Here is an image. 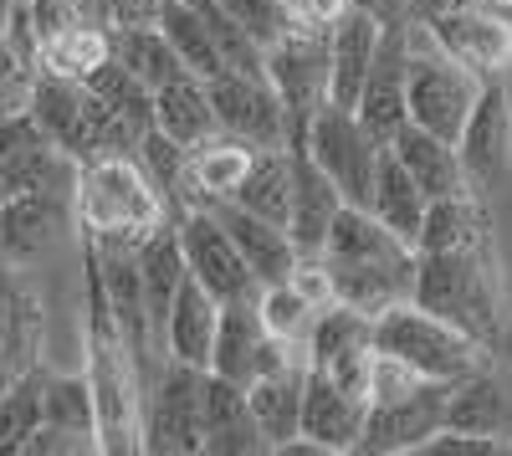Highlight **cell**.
<instances>
[{
    "label": "cell",
    "instance_id": "8",
    "mask_svg": "<svg viewBox=\"0 0 512 456\" xmlns=\"http://www.w3.org/2000/svg\"><path fill=\"white\" fill-rule=\"evenodd\" d=\"M267 82L287 108V144L303 139L308 118L328 103V31L292 21L267 47Z\"/></svg>",
    "mask_w": 512,
    "mask_h": 456
},
{
    "label": "cell",
    "instance_id": "11",
    "mask_svg": "<svg viewBox=\"0 0 512 456\" xmlns=\"http://www.w3.org/2000/svg\"><path fill=\"white\" fill-rule=\"evenodd\" d=\"M175 231H180V246H185L190 277H195L216 303H246V298L262 293V282L251 277L246 257L236 252L231 231L216 221V211H210V205H185V211L175 216Z\"/></svg>",
    "mask_w": 512,
    "mask_h": 456
},
{
    "label": "cell",
    "instance_id": "51",
    "mask_svg": "<svg viewBox=\"0 0 512 456\" xmlns=\"http://www.w3.org/2000/svg\"><path fill=\"white\" fill-rule=\"evenodd\" d=\"M11 16H16V0H0V41H6V26H11Z\"/></svg>",
    "mask_w": 512,
    "mask_h": 456
},
{
    "label": "cell",
    "instance_id": "41",
    "mask_svg": "<svg viewBox=\"0 0 512 456\" xmlns=\"http://www.w3.org/2000/svg\"><path fill=\"white\" fill-rule=\"evenodd\" d=\"M221 6L231 11V21H236L262 52L272 47V41H277L292 21H297L292 6H282V0H221Z\"/></svg>",
    "mask_w": 512,
    "mask_h": 456
},
{
    "label": "cell",
    "instance_id": "10",
    "mask_svg": "<svg viewBox=\"0 0 512 456\" xmlns=\"http://www.w3.org/2000/svg\"><path fill=\"white\" fill-rule=\"evenodd\" d=\"M200 390H205V369L180 364V359H159V369L144 385L139 451L195 456L200 451Z\"/></svg>",
    "mask_w": 512,
    "mask_h": 456
},
{
    "label": "cell",
    "instance_id": "16",
    "mask_svg": "<svg viewBox=\"0 0 512 456\" xmlns=\"http://www.w3.org/2000/svg\"><path fill=\"white\" fill-rule=\"evenodd\" d=\"M436 31V41L461 62L472 67L482 82L487 77H507L512 67V11L497 6V0H477V6L446 11L436 21H425Z\"/></svg>",
    "mask_w": 512,
    "mask_h": 456
},
{
    "label": "cell",
    "instance_id": "19",
    "mask_svg": "<svg viewBox=\"0 0 512 456\" xmlns=\"http://www.w3.org/2000/svg\"><path fill=\"white\" fill-rule=\"evenodd\" d=\"M364 416H369V400L338 390L323 369L308 364V380H303V441L313 451H359Z\"/></svg>",
    "mask_w": 512,
    "mask_h": 456
},
{
    "label": "cell",
    "instance_id": "29",
    "mask_svg": "<svg viewBox=\"0 0 512 456\" xmlns=\"http://www.w3.org/2000/svg\"><path fill=\"white\" fill-rule=\"evenodd\" d=\"M139 277H144L149 328H154V349H159V328H164V318H169V303H175L180 282L190 277V267H185V246H180L175 221L154 226V231L139 241ZM159 359H164V354H159Z\"/></svg>",
    "mask_w": 512,
    "mask_h": 456
},
{
    "label": "cell",
    "instance_id": "27",
    "mask_svg": "<svg viewBox=\"0 0 512 456\" xmlns=\"http://www.w3.org/2000/svg\"><path fill=\"white\" fill-rule=\"evenodd\" d=\"M446 426L451 431H477V436H497L512 446V395L502 390V380L487 364H477L472 375L451 380L446 395Z\"/></svg>",
    "mask_w": 512,
    "mask_h": 456
},
{
    "label": "cell",
    "instance_id": "31",
    "mask_svg": "<svg viewBox=\"0 0 512 456\" xmlns=\"http://www.w3.org/2000/svg\"><path fill=\"white\" fill-rule=\"evenodd\" d=\"M256 149L231 139V134H216L190 149V180H185V205H210V200H231L251 170Z\"/></svg>",
    "mask_w": 512,
    "mask_h": 456
},
{
    "label": "cell",
    "instance_id": "7",
    "mask_svg": "<svg viewBox=\"0 0 512 456\" xmlns=\"http://www.w3.org/2000/svg\"><path fill=\"white\" fill-rule=\"evenodd\" d=\"M374 349L384 354H395L405 359L410 369H420L425 380H461V375H472L477 364H487L482 344L472 334H461L456 323L436 318V313H425L415 298L410 303H395V308H384L374 318Z\"/></svg>",
    "mask_w": 512,
    "mask_h": 456
},
{
    "label": "cell",
    "instance_id": "34",
    "mask_svg": "<svg viewBox=\"0 0 512 456\" xmlns=\"http://www.w3.org/2000/svg\"><path fill=\"white\" fill-rule=\"evenodd\" d=\"M82 82H88V88H93V98L123 123V129L128 134H134V144L154 129V88H149V82H139L134 72H128L123 62H103L98 72H88V77H82Z\"/></svg>",
    "mask_w": 512,
    "mask_h": 456
},
{
    "label": "cell",
    "instance_id": "33",
    "mask_svg": "<svg viewBox=\"0 0 512 456\" xmlns=\"http://www.w3.org/2000/svg\"><path fill=\"white\" fill-rule=\"evenodd\" d=\"M231 200L251 216L287 226V211H292V149L287 144L282 149H256L251 170H246V180Z\"/></svg>",
    "mask_w": 512,
    "mask_h": 456
},
{
    "label": "cell",
    "instance_id": "21",
    "mask_svg": "<svg viewBox=\"0 0 512 456\" xmlns=\"http://www.w3.org/2000/svg\"><path fill=\"white\" fill-rule=\"evenodd\" d=\"M200 451L205 456H256L267 451L256 416L246 405V390L210 375L205 369V390H200Z\"/></svg>",
    "mask_w": 512,
    "mask_h": 456
},
{
    "label": "cell",
    "instance_id": "43",
    "mask_svg": "<svg viewBox=\"0 0 512 456\" xmlns=\"http://www.w3.org/2000/svg\"><path fill=\"white\" fill-rule=\"evenodd\" d=\"M415 385H425V375H420V369H410L405 359H395V354L374 349V359H369V405H374V400H395V395H410Z\"/></svg>",
    "mask_w": 512,
    "mask_h": 456
},
{
    "label": "cell",
    "instance_id": "15",
    "mask_svg": "<svg viewBox=\"0 0 512 456\" xmlns=\"http://www.w3.org/2000/svg\"><path fill=\"white\" fill-rule=\"evenodd\" d=\"M210 103H216V129L251 144V149H282L287 144V108L272 93L267 77L246 72H216L205 77Z\"/></svg>",
    "mask_w": 512,
    "mask_h": 456
},
{
    "label": "cell",
    "instance_id": "1",
    "mask_svg": "<svg viewBox=\"0 0 512 456\" xmlns=\"http://www.w3.org/2000/svg\"><path fill=\"white\" fill-rule=\"evenodd\" d=\"M318 257L333 272L338 303H349L369 318H379L395 303H410L415 293V246L400 241L369 205H344L333 216Z\"/></svg>",
    "mask_w": 512,
    "mask_h": 456
},
{
    "label": "cell",
    "instance_id": "45",
    "mask_svg": "<svg viewBox=\"0 0 512 456\" xmlns=\"http://www.w3.org/2000/svg\"><path fill=\"white\" fill-rule=\"evenodd\" d=\"M36 144H47V134L36 129V118L31 113H16V118H0V180H6L16 164L36 149Z\"/></svg>",
    "mask_w": 512,
    "mask_h": 456
},
{
    "label": "cell",
    "instance_id": "24",
    "mask_svg": "<svg viewBox=\"0 0 512 456\" xmlns=\"http://www.w3.org/2000/svg\"><path fill=\"white\" fill-rule=\"evenodd\" d=\"M210 211H216V221L231 231L236 252L246 257L251 277L262 282V287H267V282H287V277H292V267H297V246H292L287 226L241 211L236 200H210Z\"/></svg>",
    "mask_w": 512,
    "mask_h": 456
},
{
    "label": "cell",
    "instance_id": "22",
    "mask_svg": "<svg viewBox=\"0 0 512 456\" xmlns=\"http://www.w3.org/2000/svg\"><path fill=\"white\" fill-rule=\"evenodd\" d=\"M379 36H384V21H374L369 11H354V6L328 26V103L333 108L354 113L369 62L379 52Z\"/></svg>",
    "mask_w": 512,
    "mask_h": 456
},
{
    "label": "cell",
    "instance_id": "38",
    "mask_svg": "<svg viewBox=\"0 0 512 456\" xmlns=\"http://www.w3.org/2000/svg\"><path fill=\"white\" fill-rule=\"evenodd\" d=\"M113 62H123L139 82H149V88L185 72L159 26H113Z\"/></svg>",
    "mask_w": 512,
    "mask_h": 456
},
{
    "label": "cell",
    "instance_id": "20",
    "mask_svg": "<svg viewBox=\"0 0 512 456\" xmlns=\"http://www.w3.org/2000/svg\"><path fill=\"white\" fill-rule=\"evenodd\" d=\"M287 149H292V211H287V236H292V246H297V257H318L323 241H328L333 216L344 211L349 200L338 195V185L308 159L303 144H287Z\"/></svg>",
    "mask_w": 512,
    "mask_h": 456
},
{
    "label": "cell",
    "instance_id": "3",
    "mask_svg": "<svg viewBox=\"0 0 512 456\" xmlns=\"http://www.w3.org/2000/svg\"><path fill=\"white\" fill-rule=\"evenodd\" d=\"M77 236L93 241H144L169 221V205L134 154H98L77 170Z\"/></svg>",
    "mask_w": 512,
    "mask_h": 456
},
{
    "label": "cell",
    "instance_id": "14",
    "mask_svg": "<svg viewBox=\"0 0 512 456\" xmlns=\"http://www.w3.org/2000/svg\"><path fill=\"white\" fill-rule=\"evenodd\" d=\"M446 380H425L410 395L395 400H374L364 416V436L359 451L364 456H400V451H420L441 426H446Z\"/></svg>",
    "mask_w": 512,
    "mask_h": 456
},
{
    "label": "cell",
    "instance_id": "18",
    "mask_svg": "<svg viewBox=\"0 0 512 456\" xmlns=\"http://www.w3.org/2000/svg\"><path fill=\"white\" fill-rule=\"evenodd\" d=\"M77 226L72 216V200L62 195H31V190H16L0 200V262L6 267H31L36 257L52 252V241Z\"/></svg>",
    "mask_w": 512,
    "mask_h": 456
},
{
    "label": "cell",
    "instance_id": "5",
    "mask_svg": "<svg viewBox=\"0 0 512 456\" xmlns=\"http://www.w3.org/2000/svg\"><path fill=\"white\" fill-rule=\"evenodd\" d=\"M36 129L47 134L57 149H67L77 164H88L98 154H134V134L93 98L88 82L62 77V72H36L31 108Z\"/></svg>",
    "mask_w": 512,
    "mask_h": 456
},
{
    "label": "cell",
    "instance_id": "26",
    "mask_svg": "<svg viewBox=\"0 0 512 456\" xmlns=\"http://www.w3.org/2000/svg\"><path fill=\"white\" fill-rule=\"evenodd\" d=\"M216 323H221V303L210 298L195 277H185L175 303H169L164 328H159V354L205 369L210 364V344H216Z\"/></svg>",
    "mask_w": 512,
    "mask_h": 456
},
{
    "label": "cell",
    "instance_id": "17",
    "mask_svg": "<svg viewBox=\"0 0 512 456\" xmlns=\"http://www.w3.org/2000/svg\"><path fill=\"white\" fill-rule=\"evenodd\" d=\"M405 77H410V36H405V21H395L379 36V52H374L369 77H364V93L354 103V118L379 144H390L395 129L410 118L405 113Z\"/></svg>",
    "mask_w": 512,
    "mask_h": 456
},
{
    "label": "cell",
    "instance_id": "48",
    "mask_svg": "<svg viewBox=\"0 0 512 456\" xmlns=\"http://www.w3.org/2000/svg\"><path fill=\"white\" fill-rule=\"evenodd\" d=\"M461 6H477V0H405V16L410 21H436V16L461 11Z\"/></svg>",
    "mask_w": 512,
    "mask_h": 456
},
{
    "label": "cell",
    "instance_id": "39",
    "mask_svg": "<svg viewBox=\"0 0 512 456\" xmlns=\"http://www.w3.org/2000/svg\"><path fill=\"white\" fill-rule=\"evenodd\" d=\"M41 375L47 369H26V375H16V385L0 395V456H21L26 436L41 426Z\"/></svg>",
    "mask_w": 512,
    "mask_h": 456
},
{
    "label": "cell",
    "instance_id": "42",
    "mask_svg": "<svg viewBox=\"0 0 512 456\" xmlns=\"http://www.w3.org/2000/svg\"><path fill=\"white\" fill-rule=\"evenodd\" d=\"M41 62L21 57L11 41H0V118H16L31 108V88H36Z\"/></svg>",
    "mask_w": 512,
    "mask_h": 456
},
{
    "label": "cell",
    "instance_id": "40",
    "mask_svg": "<svg viewBox=\"0 0 512 456\" xmlns=\"http://www.w3.org/2000/svg\"><path fill=\"white\" fill-rule=\"evenodd\" d=\"M256 313H262L267 334H277L282 344H297V349L308 344V328L318 318V308L297 293L292 282H267L262 293H256Z\"/></svg>",
    "mask_w": 512,
    "mask_h": 456
},
{
    "label": "cell",
    "instance_id": "50",
    "mask_svg": "<svg viewBox=\"0 0 512 456\" xmlns=\"http://www.w3.org/2000/svg\"><path fill=\"white\" fill-rule=\"evenodd\" d=\"M16 375H26V369H16V359H11L6 349H0V395H6V390L16 385Z\"/></svg>",
    "mask_w": 512,
    "mask_h": 456
},
{
    "label": "cell",
    "instance_id": "36",
    "mask_svg": "<svg viewBox=\"0 0 512 456\" xmlns=\"http://www.w3.org/2000/svg\"><path fill=\"white\" fill-rule=\"evenodd\" d=\"M113 57V31L98 26V21H72L62 36H52L47 47H41V72H62V77H88L98 72L103 62Z\"/></svg>",
    "mask_w": 512,
    "mask_h": 456
},
{
    "label": "cell",
    "instance_id": "32",
    "mask_svg": "<svg viewBox=\"0 0 512 456\" xmlns=\"http://www.w3.org/2000/svg\"><path fill=\"white\" fill-rule=\"evenodd\" d=\"M425 190L400 170V159L384 149L379 154V170H374V190H369V211L390 226L400 241H410L415 246V236H420V221H425Z\"/></svg>",
    "mask_w": 512,
    "mask_h": 456
},
{
    "label": "cell",
    "instance_id": "52",
    "mask_svg": "<svg viewBox=\"0 0 512 456\" xmlns=\"http://www.w3.org/2000/svg\"><path fill=\"white\" fill-rule=\"evenodd\" d=\"M497 6H507V11H512V0H497Z\"/></svg>",
    "mask_w": 512,
    "mask_h": 456
},
{
    "label": "cell",
    "instance_id": "49",
    "mask_svg": "<svg viewBox=\"0 0 512 456\" xmlns=\"http://www.w3.org/2000/svg\"><path fill=\"white\" fill-rule=\"evenodd\" d=\"M354 11H369L374 21H384V26H395V21H410L405 16V0H349Z\"/></svg>",
    "mask_w": 512,
    "mask_h": 456
},
{
    "label": "cell",
    "instance_id": "12",
    "mask_svg": "<svg viewBox=\"0 0 512 456\" xmlns=\"http://www.w3.org/2000/svg\"><path fill=\"white\" fill-rule=\"evenodd\" d=\"M308 359L297 344H282L277 334H267L262 313H256V298L246 303H221V323H216V344H210V375H221L231 385H251L256 375H272V369Z\"/></svg>",
    "mask_w": 512,
    "mask_h": 456
},
{
    "label": "cell",
    "instance_id": "2",
    "mask_svg": "<svg viewBox=\"0 0 512 456\" xmlns=\"http://www.w3.org/2000/svg\"><path fill=\"white\" fill-rule=\"evenodd\" d=\"M82 287H88V328H82L88 364H82V375H88L93 405H98V451L128 456V451H139V431H144V380L108 313L103 277H98L88 241H82Z\"/></svg>",
    "mask_w": 512,
    "mask_h": 456
},
{
    "label": "cell",
    "instance_id": "13",
    "mask_svg": "<svg viewBox=\"0 0 512 456\" xmlns=\"http://www.w3.org/2000/svg\"><path fill=\"white\" fill-rule=\"evenodd\" d=\"M456 154L472 190H497L512 175V93L502 77L482 82V93L456 134Z\"/></svg>",
    "mask_w": 512,
    "mask_h": 456
},
{
    "label": "cell",
    "instance_id": "37",
    "mask_svg": "<svg viewBox=\"0 0 512 456\" xmlns=\"http://www.w3.org/2000/svg\"><path fill=\"white\" fill-rule=\"evenodd\" d=\"M41 426H62L72 436L98 441V405L88 375H41Z\"/></svg>",
    "mask_w": 512,
    "mask_h": 456
},
{
    "label": "cell",
    "instance_id": "4",
    "mask_svg": "<svg viewBox=\"0 0 512 456\" xmlns=\"http://www.w3.org/2000/svg\"><path fill=\"white\" fill-rule=\"evenodd\" d=\"M425 313L456 323L487 354L502 344V298L482 252H415V293Z\"/></svg>",
    "mask_w": 512,
    "mask_h": 456
},
{
    "label": "cell",
    "instance_id": "28",
    "mask_svg": "<svg viewBox=\"0 0 512 456\" xmlns=\"http://www.w3.org/2000/svg\"><path fill=\"white\" fill-rule=\"evenodd\" d=\"M154 129L169 134L175 144L195 149L205 139H216V103H210V88H205V77L195 72H180V77H169L154 88Z\"/></svg>",
    "mask_w": 512,
    "mask_h": 456
},
{
    "label": "cell",
    "instance_id": "35",
    "mask_svg": "<svg viewBox=\"0 0 512 456\" xmlns=\"http://www.w3.org/2000/svg\"><path fill=\"white\" fill-rule=\"evenodd\" d=\"M154 26L164 31L169 47H175V57H180L185 72H195V77L226 72V67H221V52H216V41H210V31H205V21H200V11L190 6V0H159Z\"/></svg>",
    "mask_w": 512,
    "mask_h": 456
},
{
    "label": "cell",
    "instance_id": "46",
    "mask_svg": "<svg viewBox=\"0 0 512 456\" xmlns=\"http://www.w3.org/2000/svg\"><path fill=\"white\" fill-rule=\"evenodd\" d=\"M77 451H98L93 436H72L62 426H36L21 446V456H77Z\"/></svg>",
    "mask_w": 512,
    "mask_h": 456
},
{
    "label": "cell",
    "instance_id": "9",
    "mask_svg": "<svg viewBox=\"0 0 512 456\" xmlns=\"http://www.w3.org/2000/svg\"><path fill=\"white\" fill-rule=\"evenodd\" d=\"M292 144L308 149V159L338 185V195H344L349 205H369V190H374V170H379L384 144L364 129L349 108L323 103V108L308 118L303 139H292Z\"/></svg>",
    "mask_w": 512,
    "mask_h": 456
},
{
    "label": "cell",
    "instance_id": "23",
    "mask_svg": "<svg viewBox=\"0 0 512 456\" xmlns=\"http://www.w3.org/2000/svg\"><path fill=\"white\" fill-rule=\"evenodd\" d=\"M303 380H308V359H292L246 385V405H251L267 451H282L287 441L303 436Z\"/></svg>",
    "mask_w": 512,
    "mask_h": 456
},
{
    "label": "cell",
    "instance_id": "30",
    "mask_svg": "<svg viewBox=\"0 0 512 456\" xmlns=\"http://www.w3.org/2000/svg\"><path fill=\"white\" fill-rule=\"evenodd\" d=\"M415 252H487V221H482V205L477 190H456L425 205V221L415 236Z\"/></svg>",
    "mask_w": 512,
    "mask_h": 456
},
{
    "label": "cell",
    "instance_id": "54",
    "mask_svg": "<svg viewBox=\"0 0 512 456\" xmlns=\"http://www.w3.org/2000/svg\"><path fill=\"white\" fill-rule=\"evenodd\" d=\"M0 200H6V190H0ZM0 267H6V262H0Z\"/></svg>",
    "mask_w": 512,
    "mask_h": 456
},
{
    "label": "cell",
    "instance_id": "47",
    "mask_svg": "<svg viewBox=\"0 0 512 456\" xmlns=\"http://www.w3.org/2000/svg\"><path fill=\"white\" fill-rule=\"evenodd\" d=\"M349 11V0H297V6H292V16L297 21H308V26H333L338 16H344Z\"/></svg>",
    "mask_w": 512,
    "mask_h": 456
},
{
    "label": "cell",
    "instance_id": "44",
    "mask_svg": "<svg viewBox=\"0 0 512 456\" xmlns=\"http://www.w3.org/2000/svg\"><path fill=\"white\" fill-rule=\"evenodd\" d=\"M77 11L98 26H154L159 0H77Z\"/></svg>",
    "mask_w": 512,
    "mask_h": 456
},
{
    "label": "cell",
    "instance_id": "6",
    "mask_svg": "<svg viewBox=\"0 0 512 456\" xmlns=\"http://www.w3.org/2000/svg\"><path fill=\"white\" fill-rule=\"evenodd\" d=\"M405 36H410L405 113H410V123H420V129H431V134L456 144L466 113H472V103L482 93V77L472 67H461L425 21H405Z\"/></svg>",
    "mask_w": 512,
    "mask_h": 456
},
{
    "label": "cell",
    "instance_id": "25",
    "mask_svg": "<svg viewBox=\"0 0 512 456\" xmlns=\"http://www.w3.org/2000/svg\"><path fill=\"white\" fill-rule=\"evenodd\" d=\"M395 159H400V170L425 190V200H441V195H456V190H472L466 185V170H461V154L451 139L431 134V129H420V123H400L395 139L384 144Z\"/></svg>",
    "mask_w": 512,
    "mask_h": 456
},
{
    "label": "cell",
    "instance_id": "53",
    "mask_svg": "<svg viewBox=\"0 0 512 456\" xmlns=\"http://www.w3.org/2000/svg\"><path fill=\"white\" fill-rule=\"evenodd\" d=\"M282 6H297V0H282Z\"/></svg>",
    "mask_w": 512,
    "mask_h": 456
}]
</instances>
